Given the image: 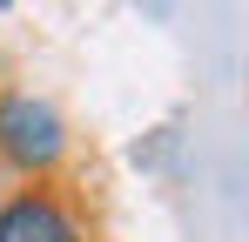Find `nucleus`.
Instances as JSON below:
<instances>
[{"instance_id":"nucleus-2","label":"nucleus","mask_w":249,"mask_h":242,"mask_svg":"<svg viewBox=\"0 0 249 242\" xmlns=\"http://www.w3.org/2000/svg\"><path fill=\"white\" fill-rule=\"evenodd\" d=\"M0 242H94L88 215L54 182H27L0 202Z\"/></svg>"},{"instance_id":"nucleus-1","label":"nucleus","mask_w":249,"mask_h":242,"mask_svg":"<svg viewBox=\"0 0 249 242\" xmlns=\"http://www.w3.org/2000/svg\"><path fill=\"white\" fill-rule=\"evenodd\" d=\"M0 161L20 182H54L68 161V121L41 94H0Z\"/></svg>"}]
</instances>
